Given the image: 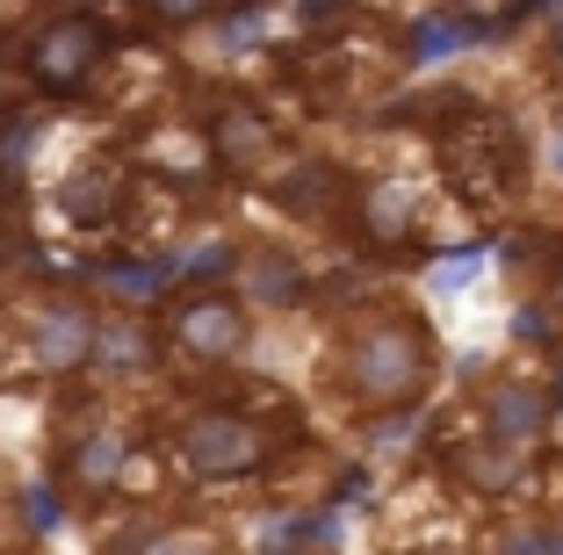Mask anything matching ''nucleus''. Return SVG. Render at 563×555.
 I'll list each match as a JSON object with an SVG mask.
<instances>
[{"label": "nucleus", "instance_id": "1", "mask_svg": "<svg viewBox=\"0 0 563 555\" xmlns=\"http://www.w3.org/2000/svg\"><path fill=\"white\" fill-rule=\"evenodd\" d=\"M101 311L73 289H30L0 303V382L8 390H44V382L95 376Z\"/></svg>", "mask_w": 563, "mask_h": 555}, {"label": "nucleus", "instance_id": "2", "mask_svg": "<svg viewBox=\"0 0 563 555\" xmlns=\"http://www.w3.org/2000/svg\"><path fill=\"white\" fill-rule=\"evenodd\" d=\"M332 382L354 411L383 419V411H412L433 382V340L412 311H368L340 332L332 354Z\"/></svg>", "mask_w": 563, "mask_h": 555}, {"label": "nucleus", "instance_id": "3", "mask_svg": "<svg viewBox=\"0 0 563 555\" xmlns=\"http://www.w3.org/2000/svg\"><path fill=\"white\" fill-rule=\"evenodd\" d=\"M289 447L297 441H282L261 411L232 404V397H202V404L166 419V455H174L181 476H196V484H246V476H267Z\"/></svg>", "mask_w": 563, "mask_h": 555}, {"label": "nucleus", "instance_id": "4", "mask_svg": "<svg viewBox=\"0 0 563 555\" xmlns=\"http://www.w3.org/2000/svg\"><path fill=\"white\" fill-rule=\"evenodd\" d=\"M109 58H117V36H109L101 15H87V8H44V15H30V30L15 36L22 87H36V95H51V101H80L87 87L109 73Z\"/></svg>", "mask_w": 563, "mask_h": 555}, {"label": "nucleus", "instance_id": "5", "mask_svg": "<svg viewBox=\"0 0 563 555\" xmlns=\"http://www.w3.org/2000/svg\"><path fill=\"white\" fill-rule=\"evenodd\" d=\"M441 174L448 188L463 202H506L520 196V180H528V159H520V131L506 123V115L492 109H470L455 131H441Z\"/></svg>", "mask_w": 563, "mask_h": 555}, {"label": "nucleus", "instance_id": "6", "mask_svg": "<svg viewBox=\"0 0 563 555\" xmlns=\"http://www.w3.org/2000/svg\"><path fill=\"white\" fill-rule=\"evenodd\" d=\"M166 332V360H188V368H224V360L246 354L253 340V311L239 303L224 281H196V289L174 296V311L159 318Z\"/></svg>", "mask_w": 563, "mask_h": 555}, {"label": "nucleus", "instance_id": "7", "mask_svg": "<svg viewBox=\"0 0 563 555\" xmlns=\"http://www.w3.org/2000/svg\"><path fill=\"white\" fill-rule=\"evenodd\" d=\"M202 137H210L217 174H232V180H267V174H282V159H289V131H282L253 95L217 101V109L202 115Z\"/></svg>", "mask_w": 563, "mask_h": 555}, {"label": "nucleus", "instance_id": "8", "mask_svg": "<svg viewBox=\"0 0 563 555\" xmlns=\"http://www.w3.org/2000/svg\"><path fill=\"white\" fill-rule=\"evenodd\" d=\"M137 202V166L117 159V152H101V159H80L66 180H58V217H66L73 231H101L117 224V217H131Z\"/></svg>", "mask_w": 563, "mask_h": 555}, {"label": "nucleus", "instance_id": "9", "mask_svg": "<svg viewBox=\"0 0 563 555\" xmlns=\"http://www.w3.org/2000/svg\"><path fill=\"white\" fill-rule=\"evenodd\" d=\"M354 196H362V188H354L332 159H297V166H282V174H275V202L289 217H303V224H332L340 210L354 217Z\"/></svg>", "mask_w": 563, "mask_h": 555}, {"label": "nucleus", "instance_id": "10", "mask_svg": "<svg viewBox=\"0 0 563 555\" xmlns=\"http://www.w3.org/2000/svg\"><path fill=\"white\" fill-rule=\"evenodd\" d=\"M166 368V332L152 318H123L101 311V346H95V376L131 382V376H159Z\"/></svg>", "mask_w": 563, "mask_h": 555}, {"label": "nucleus", "instance_id": "11", "mask_svg": "<svg viewBox=\"0 0 563 555\" xmlns=\"http://www.w3.org/2000/svg\"><path fill=\"white\" fill-rule=\"evenodd\" d=\"M354 231H362V245H376V253H405V245L419 238V196L398 188V180H368L362 196H354Z\"/></svg>", "mask_w": 563, "mask_h": 555}, {"label": "nucleus", "instance_id": "12", "mask_svg": "<svg viewBox=\"0 0 563 555\" xmlns=\"http://www.w3.org/2000/svg\"><path fill=\"white\" fill-rule=\"evenodd\" d=\"M484 411H492V441H506V447H528L549 425V397L534 390V382H520V376L492 382V390H484Z\"/></svg>", "mask_w": 563, "mask_h": 555}, {"label": "nucleus", "instance_id": "13", "mask_svg": "<svg viewBox=\"0 0 563 555\" xmlns=\"http://www.w3.org/2000/svg\"><path fill=\"white\" fill-rule=\"evenodd\" d=\"M448 469H455V484L477 490V498H506V490L520 484V447H506V441H463V447H448Z\"/></svg>", "mask_w": 563, "mask_h": 555}, {"label": "nucleus", "instance_id": "14", "mask_svg": "<svg viewBox=\"0 0 563 555\" xmlns=\"http://www.w3.org/2000/svg\"><path fill=\"white\" fill-rule=\"evenodd\" d=\"M239 289L261 296V303H297L303 267L289 260V253H275V245H253V253H239Z\"/></svg>", "mask_w": 563, "mask_h": 555}, {"label": "nucleus", "instance_id": "15", "mask_svg": "<svg viewBox=\"0 0 563 555\" xmlns=\"http://www.w3.org/2000/svg\"><path fill=\"white\" fill-rule=\"evenodd\" d=\"M145 555H232V548H224L210 526H159V534L145 541Z\"/></svg>", "mask_w": 563, "mask_h": 555}, {"label": "nucleus", "instance_id": "16", "mask_svg": "<svg viewBox=\"0 0 563 555\" xmlns=\"http://www.w3.org/2000/svg\"><path fill=\"white\" fill-rule=\"evenodd\" d=\"M506 555H542V534H514V541H506Z\"/></svg>", "mask_w": 563, "mask_h": 555}, {"label": "nucleus", "instance_id": "17", "mask_svg": "<svg viewBox=\"0 0 563 555\" xmlns=\"http://www.w3.org/2000/svg\"><path fill=\"white\" fill-rule=\"evenodd\" d=\"M549 51H556V66H563V15H556V36H549Z\"/></svg>", "mask_w": 563, "mask_h": 555}, {"label": "nucleus", "instance_id": "18", "mask_svg": "<svg viewBox=\"0 0 563 555\" xmlns=\"http://www.w3.org/2000/svg\"><path fill=\"white\" fill-rule=\"evenodd\" d=\"M427 555H463V548H427Z\"/></svg>", "mask_w": 563, "mask_h": 555}]
</instances>
